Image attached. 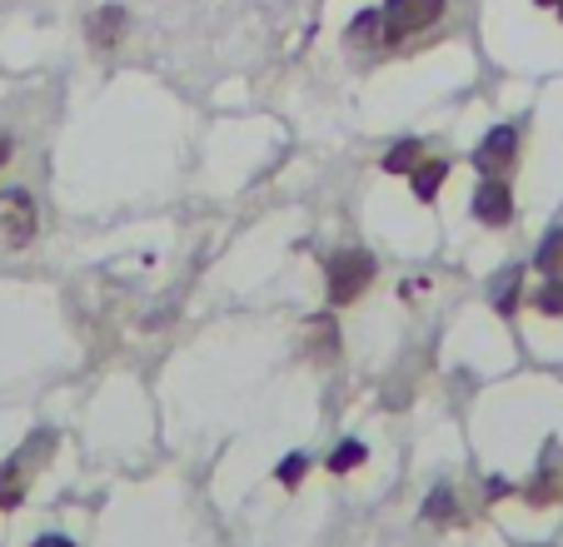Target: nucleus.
<instances>
[{
  "label": "nucleus",
  "instance_id": "1",
  "mask_svg": "<svg viewBox=\"0 0 563 547\" xmlns=\"http://www.w3.org/2000/svg\"><path fill=\"white\" fill-rule=\"evenodd\" d=\"M324 274H330V299L334 304H354L374 279V259L364 249H344V254H334Z\"/></svg>",
  "mask_w": 563,
  "mask_h": 547
},
{
  "label": "nucleus",
  "instance_id": "2",
  "mask_svg": "<svg viewBox=\"0 0 563 547\" xmlns=\"http://www.w3.org/2000/svg\"><path fill=\"white\" fill-rule=\"evenodd\" d=\"M384 41H405L419 35L444 15V0H384Z\"/></svg>",
  "mask_w": 563,
  "mask_h": 547
},
{
  "label": "nucleus",
  "instance_id": "3",
  "mask_svg": "<svg viewBox=\"0 0 563 547\" xmlns=\"http://www.w3.org/2000/svg\"><path fill=\"white\" fill-rule=\"evenodd\" d=\"M35 239V200L25 190L0 194V249H21Z\"/></svg>",
  "mask_w": 563,
  "mask_h": 547
},
{
  "label": "nucleus",
  "instance_id": "4",
  "mask_svg": "<svg viewBox=\"0 0 563 547\" xmlns=\"http://www.w3.org/2000/svg\"><path fill=\"white\" fill-rule=\"evenodd\" d=\"M514 155H519V130L499 125V130H489V139L474 149V165H478V175H504V169L514 165Z\"/></svg>",
  "mask_w": 563,
  "mask_h": 547
},
{
  "label": "nucleus",
  "instance_id": "5",
  "mask_svg": "<svg viewBox=\"0 0 563 547\" xmlns=\"http://www.w3.org/2000/svg\"><path fill=\"white\" fill-rule=\"evenodd\" d=\"M474 214L489 224V230H499V224L514 220V194L499 175H484V185H478V194H474Z\"/></svg>",
  "mask_w": 563,
  "mask_h": 547
},
{
  "label": "nucleus",
  "instance_id": "6",
  "mask_svg": "<svg viewBox=\"0 0 563 547\" xmlns=\"http://www.w3.org/2000/svg\"><path fill=\"white\" fill-rule=\"evenodd\" d=\"M130 15L120 11V5H106V11H96V21H90V41L100 45V51H110V45L120 41V31H125Z\"/></svg>",
  "mask_w": 563,
  "mask_h": 547
},
{
  "label": "nucleus",
  "instance_id": "7",
  "mask_svg": "<svg viewBox=\"0 0 563 547\" xmlns=\"http://www.w3.org/2000/svg\"><path fill=\"white\" fill-rule=\"evenodd\" d=\"M444 179H449L444 159H424V165H415V194H419V200H434Z\"/></svg>",
  "mask_w": 563,
  "mask_h": 547
},
{
  "label": "nucleus",
  "instance_id": "8",
  "mask_svg": "<svg viewBox=\"0 0 563 547\" xmlns=\"http://www.w3.org/2000/svg\"><path fill=\"white\" fill-rule=\"evenodd\" d=\"M419 139H405V145H394L389 155H384V169H389V175H415V165H419Z\"/></svg>",
  "mask_w": 563,
  "mask_h": 547
},
{
  "label": "nucleus",
  "instance_id": "9",
  "mask_svg": "<svg viewBox=\"0 0 563 547\" xmlns=\"http://www.w3.org/2000/svg\"><path fill=\"white\" fill-rule=\"evenodd\" d=\"M379 25H384L379 11H360L354 15V25H350V45H374L379 41Z\"/></svg>",
  "mask_w": 563,
  "mask_h": 547
},
{
  "label": "nucleus",
  "instance_id": "10",
  "mask_svg": "<svg viewBox=\"0 0 563 547\" xmlns=\"http://www.w3.org/2000/svg\"><path fill=\"white\" fill-rule=\"evenodd\" d=\"M539 269L563 274V230H549V239L539 244Z\"/></svg>",
  "mask_w": 563,
  "mask_h": 547
},
{
  "label": "nucleus",
  "instance_id": "11",
  "mask_svg": "<svg viewBox=\"0 0 563 547\" xmlns=\"http://www.w3.org/2000/svg\"><path fill=\"white\" fill-rule=\"evenodd\" d=\"M369 453H364V443H340V453L330 458V473H350V468H360Z\"/></svg>",
  "mask_w": 563,
  "mask_h": 547
},
{
  "label": "nucleus",
  "instance_id": "12",
  "mask_svg": "<svg viewBox=\"0 0 563 547\" xmlns=\"http://www.w3.org/2000/svg\"><path fill=\"white\" fill-rule=\"evenodd\" d=\"M424 513L429 517H434V523H439V517H444V523H454V493H449V488H434V493H429V507H424Z\"/></svg>",
  "mask_w": 563,
  "mask_h": 547
},
{
  "label": "nucleus",
  "instance_id": "13",
  "mask_svg": "<svg viewBox=\"0 0 563 547\" xmlns=\"http://www.w3.org/2000/svg\"><path fill=\"white\" fill-rule=\"evenodd\" d=\"M305 468H309V458H305V453H289L285 464H279V483H285V488H295L299 478H305Z\"/></svg>",
  "mask_w": 563,
  "mask_h": 547
},
{
  "label": "nucleus",
  "instance_id": "14",
  "mask_svg": "<svg viewBox=\"0 0 563 547\" xmlns=\"http://www.w3.org/2000/svg\"><path fill=\"white\" fill-rule=\"evenodd\" d=\"M539 309H543V314H553V319L563 314V284H559V279L539 289Z\"/></svg>",
  "mask_w": 563,
  "mask_h": 547
},
{
  "label": "nucleus",
  "instance_id": "15",
  "mask_svg": "<svg viewBox=\"0 0 563 547\" xmlns=\"http://www.w3.org/2000/svg\"><path fill=\"white\" fill-rule=\"evenodd\" d=\"M35 547H75V543H70V537H55V533H51V537H41Z\"/></svg>",
  "mask_w": 563,
  "mask_h": 547
},
{
  "label": "nucleus",
  "instance_id": "16",
  "mask_svg": "<svg viewBox=\"0 0 563 547\" xmlns=\"http://www.w3.org/2000/svg\"><path fill=\"white\" fill-rule=\"evenodd\" d=\"M5 159H11V139H0V165H5Z\"/></svg>",
  "mask_w": 563,
  "mask_h": 547
},
{
  "label": "nucleus",
  "instance_id": "17",
  "mask_svg": "<svg viewBox=\"0 0 563 547\" xmlns=\"http://www.w3.org/2000/svg\"><path fill=\"white\" fill-rule=\"evenodd\" d=\"M539 5H559V15H563V0H539Z\"/></svg>",
  "mask_w": 563,
  "mask_h": 547
}]
</instances>
